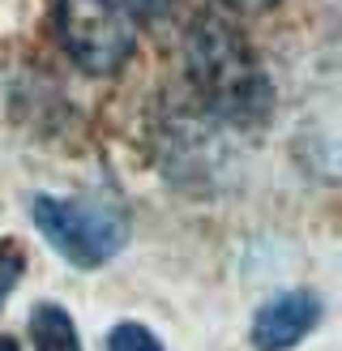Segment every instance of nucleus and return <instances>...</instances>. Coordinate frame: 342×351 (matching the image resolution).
Here are the masks:
<instances>
[{
    "label": "nucleus",
    "instance_id": "1",
    "mask_svg": "<svg viewBox=\"0 0 342 351\" xmlns=\"http://www.w3.org/2000/svg\"><path fill=\"white\" fill-rule=\"evenodd\" d=\"M188 73L201 86V95L231 120H261L269 108L261 64L252 60L248 43L218 17H205L188 34Z\"/></svg>",
    "mask_w": 342,
    "mask_h": 351
},
{
    "label": "nucleus",
    "instance_id": "6",
    "mask_svg": "<svg viewBox=\"0 0 342 351\" xmlns=\"http://www.w3.org/2000/svg\"><path fill=\"white\" fill-rule=\"evenodd\" d=\"M107 351H163V343L137 322H120L107 335Z\"/></svg>",
    "mask_w": 342,
    "mask_h": 351
},
{
    "label": "nucleus",
    "instance_id": "3",
    "mask_svg": "<svg viewBox=\"0 0 342 351\" xmlns=\"http://www.w3.org/2000/svg\"><path fill=\"white\" fill-rule=\"evenodd\" d=\"M56 34L86 73H116L137 47V13L129 0H56Z\"/></svg>",
    "mask_w": 342,
    "mask_h": 351
},
{
    "label": "nucleus",
    "instance_id": "2",
    "mask_svg": "<svg viewBox=\"0 0 342 351\" xmlns=\"http://www.w3.org/2000/svg\"><path fill=\"white\" fill-rule=\"evenodd\" d=\"M30 215L51 240V249L81 270L111 261L129 240V215L94 197H47L43 193L30 202Z\"/></svg>",
    "mask_w": 342,
    "mask_h": 351
},
{
    "label": "nucleus",
    "instance_id": "10",
    "mask_svg": "<svg viewBox=\"0 0 342 351\" xmlns=\"http://www.w3.org/2000/svg\"><path fill=\"white\" fill-rule=\"evenodd\" d=\"M0 351H17V343L13 339H0Z\"/></svg>",
    "mask_w": 342,
    "mask_h": 351
},
{
    "label": "nucleus",
    "instance_id": "4",
    "mask_svg": "<svg viewBox=\"0 0 342 351\" xmlns=\"http://www.w3.org/2000/svg\"><path fill=\"white\" fill-rule=\"evenodd\" d=\"M321 322V300L313 291H282L265 300L252 317V347L256 351H287Z\"/></svg>",
    "mask_w": 342,
    "mask_h": 351
},
{
    "label": "nucleus",
    "instance_id": "9",
    "mask_svg": "<svg viewBox=\"0 0 342 351\" xmlns=\"http://www.w3.org/2000/svg\"><path fill=\"white\" fill-rule=\"evenodd\" d=\"M227 9H239V13H261V9H269L274 0H222Z\"/></svg>",
    "mask_w": 342,
    "mask_h": 351
},
{
    "label": "nucleus",
    "instance_id": "8",
    "mask_svg": "<svg viewBox=\"0 0 342 351\" xmlns=\"http://www.w3.org/2000/svg\"><path fill=\"white\" fill-rule=\"evenodd\" d=\"M176 0H129V9L133 13H146V17H163Z\"/></svg>",
    "mask_w": 342,
    "mask_h": 351
},
{
    "label": "nucleus",
    "instance_id": "5",
    "mask_svg": "<svg viewBox=\"0 0 342 351\" xmlns=\"http://www.w3.org/2000/svg\"><path fill=\"white\" fill-rule=\"evenodd\" d=\"M30 339H34V351H81L73 317L60 304H39L30 313Z\"/></svg>",
    "mask_w": 342,
    "mask_h": 351
},
{
    "label": "nucleus",
    "instance_id": "7",
    "mask_svg": "<svg viewBox=\"0 0 342 351\" xmlns=\"http://www.w3.org/2000/svg\"><path fill=\"white\" fill-rule=\"evenodd\" d=\"M17 274H22V253H17L13 240H5V244H0V304H5V295L13 291Z\"/></svg>",
    "mask_w": 342,
    "mask_h": 351
}]
</instances>
